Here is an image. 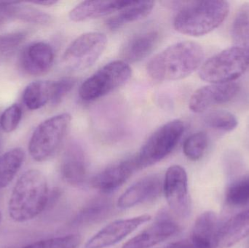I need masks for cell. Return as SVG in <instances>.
<instances>
[{
    "label": "cell",
    "mask_w": 249,
    "mask_h": 248,
    "mask_svg": "<svg viewBox=\"0 0 249 248\" xmlns=\"http://www.w3.org/2000/svg\"><path fill=\"white\" fill-rule=\"evenodd\" d=\"M48 182L43 173L31 169L19 177L13 186L8 202V214L16 223L32 221L48 206Z\"/></svg>",
    "instance_id": "obj_1"
},
{
    "label": "cell",
    "mask_w": 249,
    "mask_h": 248,
    "mask_svg": "<svg viewBox=\"0 0 249 248\" xmlns=\"http://www.w3.org/2000/svg\"><path fill=\"white\" fill-rule=\"evenodd\" d=\"M204 50L192 41L177 42L155 55L146 66L148 74L157 81L185 78L201 66Z\"/></svg>",
    "instance_id": "obj_2"
},
{
    "label": "cell",
    "mask_w": 249,
    "mask_h": 248,
    "mask_svg": "<svg viewBox=\"0 0 249 248\" xmlns=\"http://www.w3.org/2000/svg\"><path fill=\"white\" fill-rule=\"evenodd\" d=\"M229 12L228 1H190L177 13L174 18V28L183 34L203 36L219 27L228 17Z\"/></svg>",
    "instance_id": "obj_3"
},
{
    "label": "cell",
    "mask_w": 249,
    "mask_h": 248,
    "mask_svg": "<svg viewBox=\"0 0 249 248\" xmlns=\"http://www.w3.org/2000/svg\"><path fill=\"white\" fill-rule=\"evenodd\" d=\"M249 66V48L231 47L205 61L199 70L201 80L212 84L232 83Z\"/></svg>",
    "instance_id": "obj_4"
},
{
    "label": "cell",
    "mask_w": 249,
    "mask_h": 248,
    "mask_svg": "<svg viewBox=\"0 0 249 248\" xmlns=\"http://www.w3.org/2000/svg\"><path fill=\"white\" fill-rule=\"evenodd\" d=\"M71 122V115L63 113L39 124L29 141V151L32 158L42 163L53 157L62 144Z\"/></svg>",
    "instance_id": "obj_5"
},
{
    "label": "cell",
    "mask_w": 249,
    "mask_h": 248,
    "mask_svg": "<svg viewBox=\"0 0 249 248\" xmlns=\"http://www.w3.org/2000/svg\"><path fill=\"white\" fill-rule=\"evenodd\" d=\"M185 125L179 119L164 124L146 140L136 154L138 168L150 167L168 157L184 134Z\"/></svg>",
    "instance_id": "obj_6"
},
{
    "label": "cell",
    "mask_w": 249,
    "mask_h": 248,
    "mask_svg": "<svg viewBox=\"0 0 249 248\" xmlns=\"http://www.w3.org/2000/svg\"><path fill=\"white\" fill-rule=\"evenodd\" d=\"M132 70L124 61L106 64L80 86L79 95L85 101H93L124 85L131 77Z\"/></svg>",
    "instance_id": "obj_7"
},
{
    "label": "cell",
    "mask_w": 249,
    "mask_h": 248,
    "mask_svg": "<svg viewBox=\"0 0 249 248\" xmlns=\"http://www.w3.org/2000/svg\"><path fill=\"white\" fill-rule=\"evenodd\" d=\"M107 38L101 32H87L76 38L63 55L64 64L73 71H83L93 65L102 55Z\"/></svg>",
    "instance_id": "obj_8"
},
{
    "label": "cell",
    "mask_w": 249,
    "mask_h": 248,
    "mask_svg": "<svg viewBox=\"0 0 249 248\" xmlns=\"http://www.w3.org/2000/svg\"><path fill=\"white\" fill-rule=\"evenodd\" d=\"M163 192L171 211L181 218H187L191 211L188 179L184 168L171 166L163 179Z\"/></svg>",
    "instance_id": "obj_9"
},
{
    "label": "cell",
    "mask_w": 249,
    "mask_h": 248,
    "mask_svg": "<svg viewBox=\"0 0 249 248\" xmlns=\"http://www.w3.org/2000/svg\"><path fill=\"white\" fill-rule=\"evenodd\" d=\"M60 174L66 183L74 187H82L90 182L89 159L80 144L71 142L66 147L60 163Z\"/></svg>",
    "instance_id": "obj_10"
},
{
    "label": "cell",
    "mask_w": 249,
    "mask_h": 248,
    "mask_svg": "<svg viewBox=\"0 0 249 248\" xmlns=\"http://www.w3.org/2000/svg\"><path fill=\"white\" fill-rule=\"evenodd\" d=\"M179 224L168 213L161 212L146 230L130 239L122 248H151L179 232Z\"/></svg>",
    "instance_id": "obj_11"
},
{
    "label": "cell",
    "mask_w": 249,
    "mask_h": 248,
    "mask_svg": "<svg viewBox=\"0 0 249 248\" xmlns=\"http://www.w3.org/2000/svg\"><path fill=\"white\" fill-rule=\"evenodd\" d=\"M149 215L118 220L104 227L86 243L85 248H107L122 241L139 227L151 220Z\"/></svg>",
    "instance_id": "obj_12"
},
{
    "label": "cell",
    "mask_w": 249,
    "mask_h": 248,
    "mask_svg": "<svg viewBox=\"0 0 249 248\" xmlns=\"http://www.w3.org/2000/svg\"><path fill=\"white\" fill-rule=\"evenodd\" d=\"M138 168L136 156L108 166L90 179L92 187L103 194L112 193L131 177Z\"/></svg>",
    "instance_id": "obj_13"
},
{
    "label": "cell",
    "mask_w": 249,
    "mask_h": 248,
    "mask_svg": "<svg viewBox=\"0 0 249 248\" xmlns=\"http://www.w3.org/2000/svg\"><path fill=\"white\" fill-rule=\"evenodd\" d=\"M237 83L212 84L197 89L190 98V110L202 113L212 106L223 104L232 100L239 92Z\"/></svg>",
    "instance_id": "obj_14"
},
{
    "label": "cell",
    "mask_w": 249,
    "mask_h": 248,
    "mask_svg": "<svg viewBox=\"0 0 249 248\" xmlns=\"http://www.w3.org/2000/svg\"><path fill=\"white\" fill-rule=\"evenodd\" d=\"M163 192V180L158 175H149L133 183L118 199V207L128 209L152 202Z\"/></svg>",
    "instance_id": "obj_15"
},
{
    "label": "cell",
    "mask_w": 249,
    "mask_h": 248,
    "mask_svg": "<svg viewBox=\"0 0 249 248\" xmlns=\"http://www.w3.org/2000/svg\"><path fill=\"white\" fill-rule=\"evenodd\" d=\"M54 61V51L51 45L45 42H32L20 55V64L26 74L40 76L50 71Z\"/></svg>",
    "instance_id": "obj_16"
},
{
    "label": "cell",
    "mask_w": 249,
    "mask_h": 248,
    "mask_svg": "<svg viewBox=\"0 0 249 248\" xmlns=\"http://www.w3.org/2000/svg\"><path fill=\"white\" fill-rule=\"evenodd\" d=\"M220 227L214 212L203 213L195 222L190 240L199 248H218Z\"/></svg>",
    "instance_id": "obj_17"
},
{
    "label": "cell",
    "mask_w": 249,
    "mask_h": 248,
    "mask_svg": "<svg viewBox=\"0 0 249 248\" xmlns=\"http://www.w3.org/2000/svg\"><path fill=\"white\" fill-rule=\"evenodd\" d=\"M113 210L112 199L106 196L98 197L89 201L70 221L72 228L89 227L106 219Z\"/></svg>",
    "instance_id": "obj_18"
},
{
    "label": "cell",
    "mask_w": 249,
    "mask_h": 248,
    "mask_svg": "<svg viewBox=\"0 0 249 248\" xmlns=\"http://www.w3.org/2000/svg\"><path fill=\"white\" fill-rule=\"evenodd\" d=\"M159 41L158 31H146L133 35L124 43L121 50L124 62L136 63L144 59L155 50Z\"/></svg>",
    "instance_id": "obj_19"
},
{
    "label": "cell",
    "mask_w": 249,
    "mask_h": 248,
    "mask_svg": "<svg viewBox=\"0 0 249 248\" xmlns=\"http://www.w3.org/2000/svg\"><path fill=\"white\" fill-rule=\"evenodd\" d=\"M132 1H85L74 7L70 13V18L74 22L109 16L127 7Z\"/></svg>",
    "instance_id": "obj_20"
},
{
    "label": "cell",
    "mask_w": 249,
    "mask_h": 248,
    "mask_svg": "<svg viewBox=\"0 0 249 248\" xmlns=\"http://www.w3.org/2000/svg\"><path fill=\"white\" fill-rule=\"evenodd\" d=\"M249 235V209L237 214L220 227L218 248L235 246Z\"/></svg>",
    "instance_id": "obj_21"
},
{
    "label": "cell",
    "mask_w": 249,
    "mask_h": 248,
    "mask_svg": "<svg viewBox=\"0 0 249 248\" xmlns=\"http://www.w3.org/2000/svg\"><path fill=\"white\" fill-rule=\"evenodd\" d=\"M155 2L152 1H132L129 5L118 12V14L107 20V26L115 31L127 23H133L147 17L153 10Z\"/></svg>",
    "instance_id": "obj_22"
},
{
    "label": "cell",
    "mask_w": 249,
    "mask_h": 248,
    "mask_svg": "<svg viewBox=\"0 0 249 248\" xmlns=\"http://www.w3.org/2000/svg\"><path fill=\"white\" fill-rule=\"evenodd\" d=\"M24 160L25 152L20 148L13 149L0 156V190L13 182Z\"/></svg>",
    "instance_id": "obj_23"
},
{
    "label": "cell",
    "mask_w": 249,
    "mask_h": 248,
    "mask_svg": "<svg viewBox=\"0 0 249 248\" xmlns=\"http://www.w3.org/2000/svg\"><path fill=\"white\" fill-rule=\"evenodd\" d=\"M53 82L36 81L30 83L23 93V101L30 110H37L51 102Z\"/></svg>",
    "instance_id": "obj_24"
},
{
    "label": "cell",
    "mask_w": 249,
    "mask_h": 248,
    "mask_svg": "<svg viewBox=\"0 0 249 248\" xmlns=\"http://www.w3.org/2000/svg\"><path fill=\"white\" fill-rule=\"evenodd\" d=\"M231 35L237 46L249 48V3L240 7L232 22Z\"/></svg>",
    "instance_id": "obj_25"
},
{
    "label": "cell",
    "mask_w": 249,
    "mask_h": 248,
    "mask_svg": "<svg viewBox=\"0 0 249 248\" xmlns=\"http://www.w3.org/2000/svg\"><path fill=\"white\" fill-rule=\"evenodd\" d=\"M225 201L231 207L249 205V174L232 182L227 189Z\"/></svg>",
    "instance_id": "obj_26"
},
{
    "label": "cell",
    "mask_w": 249,
    "mask_h": 248,
    "mask_svg": "<svg viewBox=\"0 0 249 248\" xmlns=\"http://www.w3.org/2000/svg\"><path fill=\"white\" fill-rule=\"evenodd\" d=\"M11 9L13 19L34 24L45 25L51 23V16L35 7L20 2H12Z\"/></svg>",
    "instance_id": "obj_27"
},
{
    "label": "cell",
    "mask_w": 249,
    "mask_h": 248,
    "mask_svg": "<svg viewBox=\"0 0 249 248\" xmlns=\"http://www.w3.org/2000/svg\"><path fill=\"white\" fill-rule=\"evenodd\" d=\"M81 241V237L78 234H68L44 239L20 247L13 248H78Z\"/></svg>",
    "instance_id": "obj_28"
},
{
    "label": "cell",
    "mask_w": 249,
    "mask_h": 248,
    "mask_svg": "<svg viewBox=\"0 0 249 248\" xmlns=\"http://www.w3.org/2000/svg\"><path fill=\"white\" fill-rule=\"evenodd\" d=\"M208 126L224 132H231L238 126L236 117L225 110H213L205 116Z\"/></svg>",
    "instance_id": "obj_29"
},
{
    "label": "cell",
    "mask_w": 249,
    "mask_h": 248,
    "mask_svg": "<svg viewBox=\"0 0 249 248\" xmlns=\"http://www.w3.org/2000/svg\"><path fill=\"white\" fill-rule=\"evenodd\" d=\"M207 147V135L205 132H197L186 139L183 146V151L189 160L197 161L204 155Z\"/></svg>",
    "instance_id": "obj_30"
},
{
    "label": "cell",
    "mask_w": 249,
    "mask_h": 248,
    "mask_svg": "<svg viewBox=\"0 0 249 248\" xmlns=\"http://www.w3.org/2000/svg\"><path fill=\"white\" fill-rule=\"evenodd\" d=\"M24 32L0 35V64L16 50L26 39Z\"/></svg>",
    "instance_id": "obj_31"
},
{
    "label": "cell",
    "mask_w": 249,
    "mask_h": 248,
    "mask_svg": "<svg viewBox=\"0 0 249 248\" xmlns=\"http://www.w3.org/2000/svg\"><path fill=\"white\" fill-rule=\"evenodd\" d=\"M22 113L20 105L13 104L9 106L0 115V128L6 132L14 131L21 120Z\"/></svg>",
    "instance_id": "obj_32"
},
{
    "label": "cell",
    "mask_w": 249,
    "mask_h": 248,
    "mask_svg": "<svg viewBox=\"0 0 249 248\" xmlns=\"http://www.w3.org/2000/svg\"><path fill=\"white\" fill-rule=\"evenodd\" d=\"M75 83L76 80L73 77H64L53 82L51 103L54 106L59 104L66 96L72 90Z\"/></svg>",
    "instance_id": "obj_33"
},
{
    "label": "cell",
    "mask_w": 249,
    "mask_h": 248,
    "mask_svg": "<svg viewBox=\"0 0 249 248\" xmlns=\"http://www.w3.org/2000/svg\"><path fill=\"white\" fill-rule=\"evenodd\" d=\"M11 5L12 2L0 1V26L13 19Z\"/></svg>",
    "instance_id": "obj_34"
},
{
    "label": "cell",
    "mask_w": 249,
    "mask_h": 248,
    "mask_svg": "<svg viewBox=\"0 0 249 248\" xmlns=\"http://www.w3.org/2000/svg\"><path fill=\"white\" fill-rule=\"evenodd\" d=\"M32 3L35 4H38V5L53 6L57 4L58 1H53V0H45V1H34Z\"/></svg>",
    "instance_id": "obj_35"
},
{
    "label": "cell",
    "mask_w": 249,
    "mask_h": 248,
    "mask_svg": "<svg viewBox=\"0 0 249 248\" xmlns=\"http://www.w3.org/2000/svg\"><path fill=\"white\" fill-rule=\"evenodd\" d=\"M1 211H0V224H1Z\"/></svg>",
    "instance_id": "obj_36"
}]
</instances>
